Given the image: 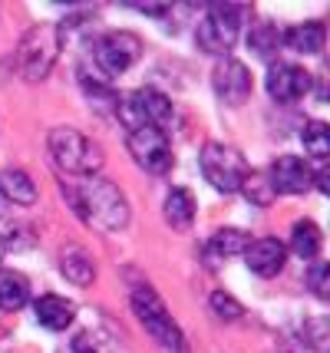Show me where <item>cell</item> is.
Masks as SVG:
<instances>
[{"label":"cell","instance_id":"d6986e66","mask_svg":"<svg viewBox=\"0 0 330 353\" xmlns=\"http://www.w3.org/2000/svg\"><path fill=\"white\" fill-rule=\"evenodd\" d=\"M165 221L178 231H185L195 221V199L189 188H172L165 195Z\"/></svg>","mask_w":330,"mask_h":353},{"label":"cell","instance_id":"44dd1931","mask_svg":"<svg viewBox=\"0 0 330 353\" xmlns=\"http://www.w3.org/2000/svg\"><path fill=\"white\" fill-rule=\"evenodd\" d=\"M248 245H251V234L241 228H221L215 231V238H212V251L215 254H221V258H231V254H245L248 251Z\"/></svg>","mask_w":330,"mask_h":353},{"label":"cell","instance_id":"cb8c5ba5","mask_svg":"<svg viewBox=\"0 0 330 353\" xmlns=\"http://www.w3.org/2000/svg\"><path fill=\"white\" fill-rule=\"evenodd\" d=\"M241 192H248V201H258V205H267L271 195H278L271 179H261V175H251V172H248V179L241 185Z\"/></svg>","mask_w":330,"mask_h":353},{"label":"cell","instance_id":"ba28073f","mask_svg":"<svg viewBox=\"0 0 330 353\" xmlns=\"http://www.w3.org/2000/svg\"><path fill=\"white\" fill-rule=\"evenodd\" d=\"M129 152H132V159H136L139 169L152 172V175H165L175 162L169 136H165L162 129H152V125L132 129V132H129Z\"/></svg>","mask_w":330,"mask_h":353},{"label":"cell","instance_id":"7402d4cb","mask_svg":"<svg viewBox=\"0 0 330 353\" xmlns=\"http://www.w3.org/2000/svg\"><path fill=\"white\" fill-rule=\"evenodd\" d=\"M300 139H304L307 155H314L317 162H324V159L330 155V129H327V123H320V119L307 123L304 125V132H300Z\"/></svg>","mask_w":330,"mask_h":353},{"label":"cell","instance_id":"3957f363","mask_svg":"<svg viewBox=\"0 0 330 353\" xmlns=\"http://www.w3.org/2000/svg\"><path fill=\"white\" fill-rule=\"evenodd\" d=\"M132 310H136L142 327L156 337L158 347H165L169 353H185V337H182L178 323L172 321V314L165 310L162 297L149 284H136L132 288Z\"/></svg>","mask_w":330,"mask_h":353},{"label":"cell","instance_id":"30bf717a","mask_svg":"<svg viewBox=\"0 0 330 353\" xmlns=\"http://www.w3.org/2000/svg\"><path fill=\"white\" fill-rule=\"evenodd\" d=\"M212 83H215L218 99H225L228 106H241L251 96V70L231 57H221V63L212 73Z\"/></svg>","mask_w":330,"mask_h":353},{"label":"cell","instance_id":"5bb4252c","mask_svg":"<svg viewBox=\"0 0 330 353\" xmlns=\"http://www.w3.org/2000/svg\"><path fill=\"white\" fill-rule=\"evenodd\" d=\"M33 314H37V321L43 323L47 330H66L73 317H76V310L70 301H63L60 294H43V297H37L33 301Z\"/></svg>","mask_w":330,"mask_h":353},{"label":"cell","instance_id":"484cf974","mask_svg":"<svg viewBox=\"0 0 330 353\" xmlns=\"http://www.w3.org/2000/svg\"><path fill=\"white\" fill-rule=\"evenodd\" d=\"M327 271H330L327 264L317 261V264H314V271L307 274V288H311V291H314L317 297H327V294H330V288H327V277H330V274H327Z\"/></svg>","mask_w":330,"mask_h":353},{"label":"cell","instance_id":"8fae6325","mask_svg":"<svg viewBox=\"0 0 330 353\" xmlns=\"http://www.w3.org/2000/svg\"><path fill=\"white\" fill-rule=\"evenodd\" d=\"M311 90V73L298 63H274L267 70V92L278 103H298Z\"/></svg>","mask_w":330,"mask_h":353},{"label":"cell","instance_id":"2e32d148","mask_svg":"<svg viewBox=\"0 0 330 353\" xmlns=\"http://www.w3.org/2000/svg\"><path fill=\"white\" fill-rule=\"evenodd\" d=\"M60 271H63V277L66 281H73L76 288H86V284H93L96 264L83 248H66L63 258H60Z\"/></svg>","mask_w":330,"mask_h":353},{"label":"cell","instance_id":"d4e9b609","mask_svg":"<svg viewBox=\"0 0 330 353\" xmlns=\"http://www.w3.org/2000/svg\"><path fill=\"white\" fill-rule=\"evenodd\" d=\"M212 310L218 314L221 321H238L245 310H241V304H238L231 294H225V291H215L212 294Z\"/></svg>","mask_w":330,"mask_h":353},{"label":"cell","instance_id":"603a6c76","mask_svg":"<svg viewBox=\"0 0 330 353\" xmlns=\"http://www.w3.org/2000/svg\"><path fill=\"white\" fill-rule=\"evenodd\" d=\"M251 50L258 53V57H265V60H271L274 57V50L281 46V33H278V27L274 23H258V27H251Z\"/></svg>","mask_w":330,"mask_h":353},{"label":"cell","instance_id":"9a60e30c","mask_svg":"<svg viewBox=\"0 0 330 353\" xmlns=\"http://www.w3.org/2000/svg\"><path fill=\"white\" fill-rule=\"evenodd\" d=\"M0 195L14 205H33L37 201V185L23 169H3L0 172Z\"/></svg>","mask_w":330,"mask_h":353},{"label":"cell","instance_id":"ac0fdd59","mask_svg":"<svg viewBox=\"0 0 330 353\" xmlns=\"http://www.w3.org/2000/svg\"><path fill=\"white\" fill-rule=\"evenodd\" d=\"M30 301V281L20 271H0V310H20Z\"/></svg>","mask_w":330,"mask_h":353},{"label":"cell","instance_id":"e0dca14e","mask_svg":"<svg viewBox=\"0 0 330 353\" xmlns=\"http://www.w3.org/2000/svg\"><path fill=\"white\" fill-rule=\"evenodd\" d=\"M324 23H317V20H307V23H298V27H291V30L281 37V43H287L291 50H298V53H320L324 50Z\"/></svg>","mask_w":330,"mask_h":353},{"label":"cell","instance_id":"7a4b0ae2","mask_svg":"<svg viewBox=\"0 0 330 353\" xmlns=\"http://www.w3.org/2000/svg\"><path fill=\"white\" fill-rule=\"evenodd\" d=\"M47 142H50L53 162H56L66 175H83V179H86V175H96L99 165H103V152H99L79 129L56 125L47 136Z\"/></svg>","mask_w":330,"mask_h":353},{"label":"cell","instance_id":"6da1fadb","mask_svg":"<svg viewBox=\"0 0 330 353\" xmlns=\"http://www.w3.org/2000/svg\"><path fill=\"white\" fill-rule=\"evenodd\" d=\"M70 201L76 208V215L103 231H119L129 225V201L119 192V185L106 182L99 175H86L83 182L70 188Z\"/></svg>","mask_w":330,"mask_h":353},{"label":"cell","instance_id":"4316f807","mask_svg":"<svg viewBox=\"0 0 330 353\" xmlns=\"http://www.w3.org/2000/svg\"><path fill=\"white\" fill-rule=\"evenodd\" d=\"M0 254H3V245H0Z\"/></svg>","mask_w":330,"mask_h":353},{"label":"cell","instance_id":"277c9868","mask_svg":"<svg viewBox=\"0 0 330 353\" xmlns=\"http://www.w3.org/2000/svg\"><path fill=\"white\" fill-rule=\"evenodd\" d=\"M248 172L251 169H248L245 155L228 142H208L202 149V175L218 192H241Z\"/></svg>","mask_w":330,"mask_h":353},{"label":"cell","instance_id":"52a82bcc","mask_svg":"<svg viewBox=\"0 0 330 353\" xmlns=\"http://www.w3.org/2000/svg\"><path fill=\"white\" fill-rule=\"evenodd\" d=\"M123 123L129 125V132L132 129H145V125H152V129H162V125L172 119V103H169V96L158 90H136L132 96L123 99Z\"/></svg>","mask_w":330,"mask_h":353},{"label":"cell","instance_id":"9c48e42d","mask_svg":"<svg viewBox=\"0 0 330 353\" xmlns=\"http://www.w3.org/2000/svg\"><path fill=\"white\" fill-rule=\"evenodd\" d=\"M139 57H142V40L136 37V33H129V30L106 33V37H99L96 46H93V60H96V66H99L106 77H119V73H126Z\"/></svg>","mask_w":330,"mask_h":353},{"label":"cell","instance_id":"8992f818","mask_svg":"<svg viewBox=\"0 0 330 353\" xmlns=\"http://www.w3.org/2000/svg\"><path fill=\"white\" fill-rule=\"evenodd\" d=\"M60 57V37H56V27H37L23 37L20 43V53H17V63H20V73L37 83L43 79L53 70V63Z\"/></svg>","mask_w":330,"mask_h":353},{"label":"cell","instance_id":"7c38bea8","mask_svg":"<svg viewBox=\"0 0 330 353\" xmlns=\"http://www.w3.org/2000/svg\"><path fill=\"white\" fill-rule=\"evenodd\" d=\"M271 185L274 192H284V195H298V192H307L311 182H314V169L298 159V155H281L274 165H271Z\"/></svg>","mask_w":330,"mask_h":353},{"label":"cell","instance_id":"ffe728a7","mask_svg":"<svg viewBox=\"0 0 330 353\" xmlns=\"http://www.w3.org/2000/svg\"><path fill=\"white\" fill-rule=\"evenodd\" d=\"M320 248H324L320 228H317L311 218H300L298 225H294V231H291V251H294L298 258H317Z\"/></svg>","mask_w":330,"mask_h":353},{"label":"cell","instance_id":"4fadbf2b","mask_svg":"<svg viewBox=\"0 0 330 353\" xmlns=\"http://www.w3.org/2000/svg\"><path fill=\"white\" fill-rule=\"evenodd\" d=\"M245 261L258 277H274L287 261V248H284L281 238H258L248 245Z\"/></svg>","mask_w":330,"mask_h":353},{"label":"cell","instance_id":"5b68a950","mask_svg":"<svg viewBox=\"0 0 330 353\" xmlns=\"http://www.w3.org/2000/svg\"><path fill=\"white\" fill-rule=\"evenodd\" d=\"M241 10L245 7H235V3H215V7H208V14L202 17V23L195 30V40H198V46H202L205 53H215V57L231 53V46L238 43Z\"/></svg>","mask_w":330,"mask_h":353}]
</instances>
